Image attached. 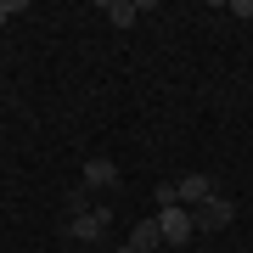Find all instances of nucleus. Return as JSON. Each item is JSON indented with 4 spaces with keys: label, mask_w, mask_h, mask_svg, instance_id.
Here are the masks:
<instances>
[{
    "label": "nucleus",
    "mask_w": 253,
    "mask_h": 253,
    "mask_svg": "<svg viewBox=\"0 0 253 253\" xmlns=\"http://www.w3.org/2000/svg\"><path fill=\"white\" fill-rule=\"evenodd\" d=\"M113 225L107 208H84V214H68V242H101Z\"/></svg>",
    "instance_id": "obj_1"
},
{
    "label": "nucleus",
    "mask_w": 253,
    "mask_h": 253,
    "mask_svg": "<svg viewBox=\"0 0 253 253\" xmlns=\"http://www.w3.org/2000/svg\"><path fill=\"white\" fill-rule=\"evenodd\" d=\"M158 231H163V248H180V242H191L197 236V225H191V208H158Z\"/></svg>",
    "instance_id": "obj_2"
},
{
    "label": "nucleus",
    "mask_w": 253,
    "mask_h": 253,
    "mask_svg": "<svg viewBox=\"0 0 253 253\" xmlns=\"http://www.w3.org/2000/svg\"><path fill=\"white\" fill-rule=\"evenodd\" d=\"M231 219H236V203L231 197H208L203 208H191V225H197V231H225Z\"/></svg>",
    "instance_id": "obj_3"
},
{
    "label": "nucleus",
    "mask_w": 253,
    "mask_h": 253,
    "mask_svg": "<svg viewBox=\"0 0 253 253\" xmlns=\"http://www.w3.org/2000/svg\"><path fill=\"white\" fill-rule=\"evenodd\" d=\"M174 191H180V208H203L208 197H214L208 174H180V180H174Z\"/></svg>",
    "instance_id": "obj_4"
},
{
    "label": "nucleus",
    "mask_w": 253,
    "mask_h": 253,
    "mask_svg": "<svg viewBox=\"0 0 253 253\" xmlns=\"http://www.w3.org/2000/svg\"><path fill=\"white\" fill-rule=\"evenodd\" d=\"M107 186H118V163L113 158H90L84 163V191H107Z\"/></svg>",
    "instance_id": "obj_5"
},
{
    "label": "nucleus",
    "mask_w": 253,
    "mask_h": 253,
    "mask_svg": "<svg viewBox=\"0 0 253 253\" xmlns=\"http://www.w3.org/2000/svg\"><path fill=\"white\" fill-rule=\"evenodd\" d=\"M129 248H135V253H163V231H158V219H141V225L129 231Z\"/></svg>",
    "instance_id": "obj_6"
},
{
    "label": "nucleus",
    "mask_w": 253,
    "mask_h": 253,
    "mask_svg": "<svg viewBox=\"0 0 253 253\" xmlns=\"http://www.w3.org/2000/svg\"><path fill=\"white\" fill-rule=\"evenodd\" d=\"M101 11H107V17H113V28H129V23H135L141 11H146V0H107V6H101Z\"/></svg>",
    "instance_id": "obj_7"
},
{
    "label": "nucleus",
    "mask_w": 253,
    "mask_h": 253,
    "mask_svg": "<svg viewBox=\"0 0 253 253\" xmlns=\"http://www.w3.org/2000/svg\"><path fill=\"white\" fill-rule=\"evenodd\" d=\"M17 11H23V0H0V23H6V17H17Z\"/></svg>",
    "instance_id": "obj_8"
},
{
    "label": "nucleus",
    "mask_w": 253,
    "mask_h": 253,
    "mask_svg": "<svg viewBox=\"0 0 253 253\" xmlns=\"http://www.w3.org/2000/svg\"><path fill=\"white\" fill-rule=\"evenodd\" d=\"M231 11L236 17H253V0H231Z\"/></svg>",
    "instance_id": "obj_9"
},
{
    "label": "nucleus",
    "mask_w": 253,
    "mask_h": 253,
    "mask_svg": "<svg viewBox=\"0 0 253 253\" xmlns=\"http://www.w3.org/2000/svg\"><path fill=\"white\" fill-rule=\"evenodd\" d=\"M118 253H135V248H129V242H124V248H118Z\"/></svg>",
    "instance_id": "obj_10"
},
{
    "label": "nucleus",
    "mask_w": 253,
    "mask_h": 253,
    "mask_svg": "<svg viewBox=\"0 0 253 253\" xmlns=\"http://www.w3.org/2000/svg\"><path fill=\"white\" fill-rule=\"evenodd\" d=\"M163 253H169V248H163Z\"/></svg>",
    "instance_id": "obj_11"
}]
</instances>
